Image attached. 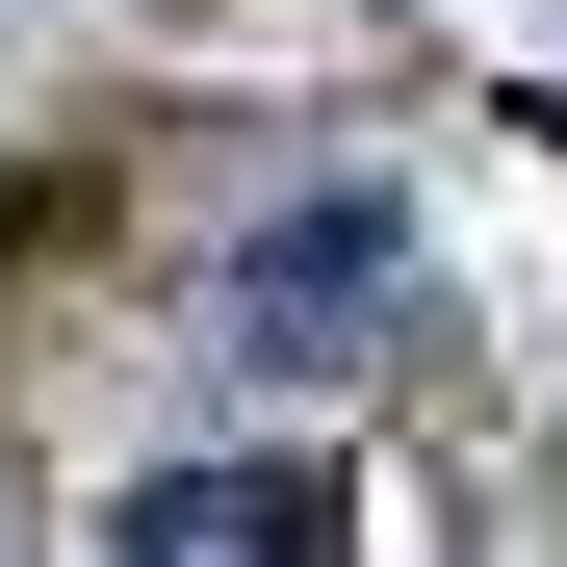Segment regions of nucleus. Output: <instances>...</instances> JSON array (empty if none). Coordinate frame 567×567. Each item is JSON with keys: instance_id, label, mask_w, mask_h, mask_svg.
Returning <instances> with one entry per match:
<instances>
[{"instance_id": "obj_1", "label": "nucleus", "mask_w": 567, "mask_h": 567, "mask_svg": "<svg viewBox=\"0 0 567 567\" xmlns=\"http://www.w3.org/2000/svg\"><path fill=\"white\" fill-rule=\"evenodd\" d=\"M130 542H155V567H207V542H310V464H284V491H258V464H181V491H130Z\"/></svg>"}]
</instances>
